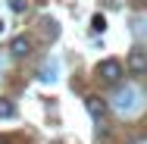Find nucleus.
I'll return each mask as SVG.
<instances>
[{"mask_svg":"<svg viewBox=\"0 0 147 144\" xmlns=\"http://www.w3.org/2000/svg\"><path fill=\"white\" fill-rule=\"evenodd\" d=\"M9 116H16L13 100H9V97H0V119H9Z\"/></svg>","mask_w":147,"mask_h":144,"instance_id":"obj_7","label":"nucleus"},{"mask_svg":"<svg viewBox=\"0 0 147 144\" xmlns=\"http://www.w3.org/2000/svg\"><path fill=\"white\" fill-rule=\"evenodd\" d=\"M38 28H41V38H44V41H57L59 38V22L53 16H44V19L38 22Z\"/></svg>","mask_w":147,"mask_h":144,"instance_id":"obj_5","label":"nucleus"},{"mask_svg":"<svg viewBox=\"0 0 147 144\" xmlns=\"http://www.w3.org/2000/svg\"><path fill=\"white\" fill-rule=\"evenodd\" d=\"M91 25H94V31H103V28H107V19H103V16H100V13H97V16H94V22H91Z\"/></svg>","mask_w":147,"mask_h":144,"instance_id":"obj_9","label":"nucleus"},{"mask_svg":"<svg viewBox=\"0 0 147 144\" xmlns=\"http://www.w3.org/2000/svg\"><path fill=\"white\" fill-rule=\"evenodd\" d=\"M97 75H100V82H107V85H119L122 75H125V69H122L119 59H103V63L97 66Z\"/></svg>","mask_w":147,"mask_h":144,"instance_id":"obj_2","label":"nucleus"},{"mask_svg":"<svg viewBox=\"0 0 147 144\" xmlns=\"http://www.w3.org/2000/svg\"><path fill=\"white\" fill-rule=\"evenodd\" d=\"M9 9H13V13H22V9H25V0H9Z\"/></svg>","mask_w":147,"mask_h":144,"instance_id":"obj_10","label":"nucleus"},{"mask_svg":"<svg viewBox=\"0 0 147 144\" xmlns=\"http://www.w3.org/2000/svg\"><path fill=\"white\" fill-rule=\"evenodd\" d=\"M128 72L131 75H144L147 72V50L144 47H131V53H128Z\"/></svg>","mask_w":147,"mask_h":144,"instance_id":"obj_3","label":"nucleus"},{"mask_svg":"<svg viewBox=\"0 0 147 144\" xmlns=\"http://www.w3.org/2000/svg\"><path fill=\"white\" fill-rule=\"evenodd\" d=\"M0 31H3V22H0Z\"/></svg>","mask_w":147,"mask_h":144,"instance_id":"obj_11","label":"nucleus"},{"mask_svg":"<svg viewBox=\"0 0 147 144\" xmlns=\"http://www.w3.org/2000/svg\"><path fill=\"white\" fill-rule=\"evenodd\" d=\"M85 110H88L97 122H100V119H107V113H110L107 100H103V97H94V94H91V97H85Z\"/></svg>","mask_w":147,"mask_h":144,"instance_id":"obj_4","label":"nucleus"},{"mask_svg":"<svg viewBox=\"0 0 147 144\" xmlns=\"http://www.w3.org/2000/svg\"><path fill=\"white\" fill-rule=\"evenodd\" d=\"M144 31H147V22H144Z\"/></svg>","mask_w":147,"mask_h":144,"instance_id":"obj_12","label":"nucleus"},{"mask_svg":"<svg viewBox=\"0 0 147 144\" xmlns=\"http://www.w3.org/2000/svg\"><path fill=\"white\" fill-rule=\"evenodd\" d=\"M113 107H116V113H138V110H141V94H138V88H131V85L119 88Z\"/></svg>","mask_w":147,"mask_h":144,"instance_id":"obj_1","label":"nucleus"},{"mask_svg":"<svg viewBox=\"0 0 147 144\" xmlns=\"http://www.w3.org/2000/svg\"><path fill=\"white\" fill-rule=\"evenodd\" d=\"M9 53H13L16 59L28 57V53H31V38H25V34H19V38H13V44H9Z\"/></svg>","mask_w":147,"mask_h":144,"instance_id":"obj_6","label":"nucleus"},{"mask_svg":"<svg viewBox=\"0 0 147 144\" xmlns=\"http://www.w3.org/2000/svg\"><path fill=\"white\" fill-rule=\"evenodd\" d=\"M47 85H53L57 82V63H47V69H44V75H41Z\"/></svg>","mask_w":147,"mask_h":144,"instance_id":"obj_8","label":"nucleus"}]
</instances>
